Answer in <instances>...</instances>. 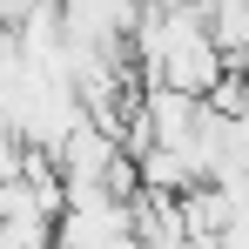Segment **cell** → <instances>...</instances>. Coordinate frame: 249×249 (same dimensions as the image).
<instances>
[{"label": "cell", "mask_w": 249, "mask_h": 249, "mask_svg": "<svg viewBox=\"0 0 249 249\" xmlns=\"http://www.w3.org/2000/svg\"><path fill=\"white\" fill-rule=\"evenodd\" d=\"M135 14H142V0H61L68 34L101 41V47H122L128 34H135Z\"/></svg>", "instance_id": "cell-1"}]
</instances>
